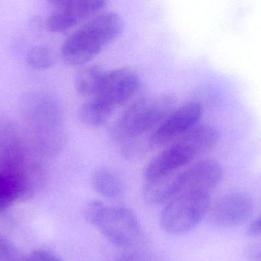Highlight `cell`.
Here are the masks:
<instances>
[{"mask_svg": "<svg viewBox=\"0 0 261 261\" xmlns=\"http://www.w3.org/2000/svg\"><path fill=\"white\" fill-rule=\"evenodd\" d=\"M123 21L119 14H98L72 33L63 44L61 55L69 65L80 66L97 56L119 37Z\"/></svg>", "mask_w": 261, "mask_h": 261, "instance_id": "1", "label": "cell"}, {"mask_svg": "<svg viewBox=\"0 0 261 261\" xmlns=\"http://www.w3.org/2000/svg\"><path fill=\"white\" fill-rule=\"evenodd\" d=\"M218 136L213 126L196 124L150 161L144 170V179L151 180L181 171L196 156L211 150Z\"/></svg>", "mask_w": 261, "mask_h": 261, "instance_id": "2", "label": "cell"}, {"mask_svg": "<svg viewBox=\"0 0 261 261\" xmlns=\"http://www.w3.org/2000/svg\"><path fill=\"white\" fill-rule=\"evenodd\" d=\"M138 87V76L130 69L123 67L107 72L96 94L80 107L78 120L86 127H102L118 107L133 96Z\"/></svg>", "mask_w": 261, "mask_h": 261, "instance_id": "3", "label": "cell"}, {"mask_svg": "<svg viewBox=\"0 0 261 261\" xmlns=\"http://www.w3.org/2000/svg\"><path fill=\"white\" fill-rule=\"evenodd\" d=\"M174 100L169 95H152L138 100L123 112L112 135L125 156L132 157L134 141L153 131L171 112Z\"/></svg>", "mask_w": 261, "mask_h": 261, "instance_id": "4", "label": "cell"}, {"mask_svg": "<svg viewBox=\"0 0 261 261\" xmlns=\"http://www.w3.org/2000/svg\"><path fill=\"white\" fill-rule=\"evenodd\" d=\"M23 112L38 150L47 156L59 153L64 133L62 108L58 101L47 94L30 95L24 101Z\"/></svg>", "mask_w": 261, "mask_h": 261, "instance_id": "5", "label": "cell"}, {"mask_svg": "<svg viewBox=\"0 0 261 261\" xmlns=\"http://www.w3.org/2000/svg\"><path fill=\"white\" fill-rule=\"evenodd\" d=\"M84 217L110 243L119 248L133 246L141 236L138 218L125 207L108 206L101 201H91L84 208Z\"/></svg>", "mask_w": 261, "mask_h": 261, "instance_id": "6", "label": "cell"}, {"mask_svg": "<svg viewBox=\"0 0 261 261\" xmlns=\"http://www.w3.org/2000/svg\"><path fill=\"white\" fill-rule=\"evenodd\" d=\"M210 207V194L179 193L163 209L161 226L173 235L185 234L199 225Z\"/></svg>", "mask_w": 261, "mask_h": 261, "instance_id": "7", "label": "cell"}, {"mask_svg": "<svg viewBox=\"0 0 261 261\" xmlns=\"http://www.w3.org/2000/svg\"><path fill=\"white\" fill-rule=\"evenodd\" d=\"M202 114L200 104L190 102L170 112L150 133L151 148L170 145L197 124Z\"/></svg>", "mask_w": 261, "mask_h": 261, "instance_id": "8", "label": "cell"}, {"mask_svg": "<svg viewBox=\"0 0 261 261\" xmlns=\"http://www.w3.org/2000/svg\"><path fill=\"white\" fill-rule=\"evenodd\" d=\"M49 4L53 11L46 21L47 29L54 33H64L102 10L106 2L102 0H53Z\"/></svg>", "mask_w": 261, "mask_h": 261, "instance_id": "9", "label": "cell"}, {"mask_svg": "<svg viewBox=\"0 0 261 261\" xmlns=\"http://www.w3.org/2000/svg\"><path fill=\"white\" fill-rule=\"evenodd\" d=\"M34 192L26 168L0 156V212L15 202L31 199Z\"/></svg>", "mask_w": 261, "mask_h": 261, "instance_id": "10", "label": "cell"}, {"mask_svg": "<svg viewBox=\"0 0 261 261\" xmlns=\"http://www.w3.org/2000/svg\"><path fill=\"white\" fill-rule=\"evenodd\" d=\"M223 178L220 164L213 159H203L179 173V193L210 194ZM178 193V194H179Z\"/></svg>", "mask_w": 261, "mask_h": 261, "instance_id": "11", "label": "cell"}, {"mask_svg": "<svg viewBox=\"0 0 261 261\" xmlns=\"http://www.w3.org/2000/svg\"><path fill=\"white\" fill-rule=\"evenodd\" d=\"M253 211L254 202L249 196L233 193L223 196L215 204L210 218L217 226L231 228L246 222Z\"/></svg>", "mask_w": 261, "mask_h": 261, "instance_id": "12", "label": "cell"}, {"mask_svg": "<svg viewBox=\"0 0 261 261\" xmlns=\"http://www.w3.org/2000/svg\"><path fill=\"white\" fill-rule=\"evenodd\" d=\"M180 172L146 181L143 189L144 200L152 205L170 202L179 193Z\"/></svg>", "mask_w": 261, "mask_h": 261, "instance_id": "13", "label": "cell"}, {"mask_svg": "<svg viewBox=\"0 0 261 261\" xmlns=\"http://www.w3.org/2000/svg\"><path fill=\"white\" fill-rule=\"evenodd\" d=\"M91 184L94 191L106 199H118L123 193L122 181L115 172L107 167H101L93 173Z\"/></svg>", "mask_w": 261, "mask_h": 261, "instance_id": "14", "label": "cell"}, {"mask_svg": "<svg viewBox=\"0 0 261 261\" xmlns=\"http://www.w3.org/2000/svg\"><path fill=\"white\" fill-rule=\"evenodd\" d=\"M107 72L96 65L81 70L75 80V87L78 94L90 99L94 97L100 88Z\"/></svg>", "mask_w": 261, "mask_h": 261, "instance_id": "15", "label": "cell"}, {"mask_svg": "<svg viewBox=\"0 0 261 261\" xmlns=\"http://www.w3.org/2000/svg\"><path fill=\"white\" fill-rule=\"evenodd\" d=\"M28 64L35 70H43L50 68L55 62V55L47 46L37 45L28 52L26 57Z\"/></svg>", "mask_w": 261, "mask_h": 261, "instance_id": "16", "label": "cell"}, {"mask_svg": "<svg viewBox=\"0 0 261 261\" xmlns=\"http://www.w3.org/2000/svg\"><path fill=\"white\" fill-rule=\"evenodd\" d=\"M24 256L13 243L0 235V261H26Z\"/></svg>", "mask_w": 261, "mask_h": 261, "instance_id": "17", "label": "cell"}, {"mask_svg": "<svg viewBox=\"0 0 261 261\" xmlns=\"http://www.w3.org/2000/svg\"><path fill=\"white\" fill-rule=\"evenodd\" d=\"M26 261H62L60 257L46 250L38 249L26 256Z\"/></svg>", "mask_w": 261, "mask_h": 261, "instance_id": "18", "label": "cell"}, {"mask_svg": "<svg viewBox=\"0 0 261 261\" xmlns=\"http://www.w3.org/2000/svg\"><path fill=\"white\" fill-rule=\"evenodd\" d=\"M247 255L252 261H261V244L249 247Z\"/></svg>", "mask_w": 261, "mask_h": 261, "instance_id": "19", "label": "cell"}, {"mask_svg": "<svg viewBox=\"0 0 261 261\" xmlns=\"http://www.w3.org/2000/svg\"><path fill=\"white\" fill-rule=\"evenodd\" d=\"M248 234L249 236H258L261 234V214L257 219L248 227Z\"/></svg>", "mask_w": 261, "mask_h": 261, "instance_id": "20", "label": "cell"}]
</instances>
